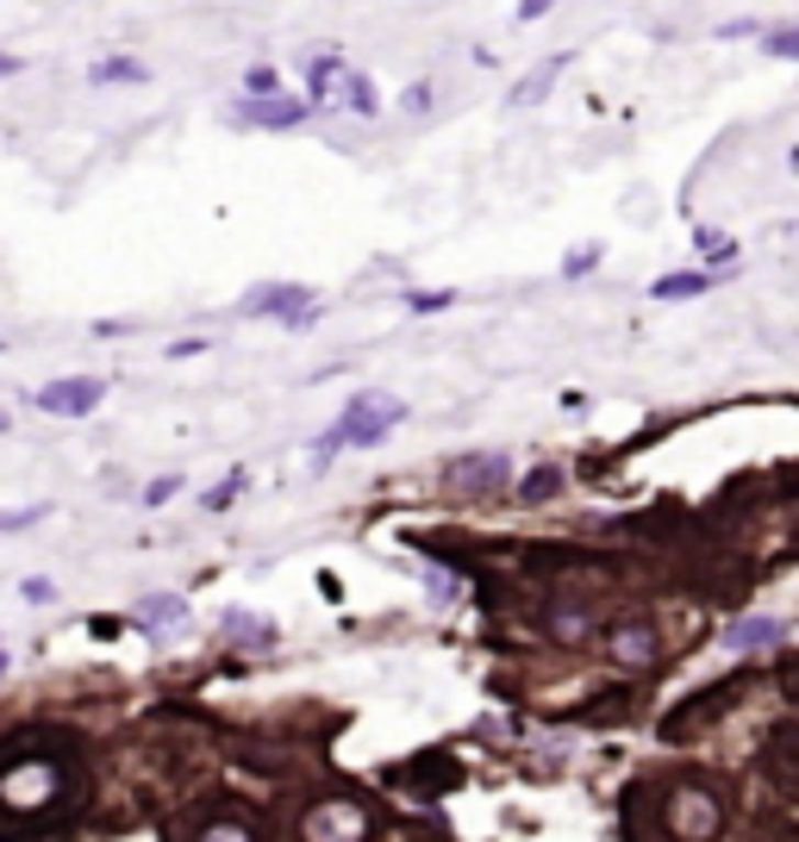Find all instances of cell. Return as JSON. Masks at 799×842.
<instances>
[{"mask_svg": "<svg viewBox=\"0 0 799 842\" xmlns=\"http://www.w3.org/2000/svg\"><path fill=\"white\" fill-rule=\"evenodd\" d=\"M612 650H619V662H637V668H644V662H656V631H650V624H631V631L612 636Z\"/></svg>", "mask_w": 799, "mask_h": 842, "instance_id": "obj_13", "label": "cell"}, {"mask_svg": "<svg viewBox=\"0 0 799 842\" xmlns=\"http://www.w3.org/2000/svg\"><path fill=\"white\" fill-rule=\"evenodd\" d=\"M181 618H188V606H181L176 594H151L132 612V624H144V631H169V624H181Z\"/></svg>", "mask_w": 799, "mask_h": 842, "instance_id": "obj_8", "label": "cell"}, {"mask_svg": "<svg viewBox=\"0 0 799 842\" xmlns=\"http://www.w3.org/2000/svg\"><path fill=\"white\" fill-rule=\"evenodd\" d=\"M100 394H107V381H100V375H63V381L38 387V394H32V406H38V412H51V419H88V412L100 406Z\"/></svg>", "mask_w": 799, "mask_h": 842, "instance_id": "obj_3", "label": "cell"}, {"mask_svg": "<svg viewBox=\"0 0 799 842\" xmlns=\"http://www.w3.org/2000/svg\"><path fill=\"white\" fill-rule=\"evenodd\" d=\"M400 107H407V113H425V107H431V81H412L407 95H400Z\"/></svg>", "mask_w": 799, "mask_h": 842, "instance_id": "obj_24", "label": "cell"}, {"mask_svg": "<svg viewBox=\"0 0 799 842\" xmlns=\"http://www.w3.org/2000/svg\"><path fill=\"white\" fill-rule=\"evenodd\" d=\"M237 494H244V475H225L219 487H207V499H200V506H207V512H225Z\"/></svg>", "mask_w": 799, "mask_h": 842, "instance_id": "obj_19", "label": "cell"}, {"mask_svg": "<svg viewBox=\"0 0 799 842\" xmlns=\"http://www.w3.org/2000/svg\"><path fill=\"white\" fill-rule=\"evenodd\" d=\"M20 69H25L20 57H7V51H0V81H7V76H20Z\"/></svg>", "mask_w": 799, "mask_h": 842, "instance_id": "obj_27", "label": "cell"}, {"mask_svg": "<svg viewBox=\"0 0 799 842\" xmlns=\"http://www.w3.org/2000/svg\"><path fill=\"white\" fill-rule=\"evenodd\" d=\"M450 307H456L450 288H412L407 293V312H450Z\"/></svg>", "mask_w": 799, "mask_h": 842, "instance_id": "obj_17", "label": "cell"}, {"mask_svg": "<svg viewBox=\"0 0 799 842\" xmlns=\"http://www.w3.org/2000/svg\"><path fill=\"white\" fill-rule=\"evenodd\" d=\"M244 95H281V69H275V63H251V76H244Z\"/></svg>", "mask_w": 799, "mask_h": 842, "instance_id": "obj_18", "label": "cell"}, {"mask_svg": "<svg viewBox=\"0 0 799 842\" xmlns=\"http://www.w3.org/2000/svg\"><path fill=\"white\" fill-rule=\"evenodd\" d=\"M762 51H768V57L799 63V25H775V32H762Z\"/></svg>", "mask_w": 799, "mask_h": 842, "instance_id": "obj_16", "label": "cell"}, {"mask_svg": "<svg viewBox=\"0 0 799 842\" xmlns=\"http://www.w3.org/2000/svg\"><path fill=\"white\" fill-rule=\"evenodd\" d=\"M337 100H344V107H351L356 119H375V113H381V95H375V81H369V76H356V69H351V76H344V88H337Z\"/></svg>", "mask_w": 799, "mask_h": 842, "instance_id": "obj_11", "label": "cell"}, {"mask_svg": "<svg viewBox=\"0 0 799 842\" xmlns=\"http://www.w3.org/2000/svg\"><path fill=\"white\" fill-rule=\"evenodd\" d=\"M407 424V400H388V394H363V400L344 406V419L325 431V437L312 443V468H325V462L344 450V443H363V450H375V443L388 437V431H400Z\"/></svg>", "mask_w": 799, "mask_h": 842, "instance_id": "obj_1", "label": "cell"}, {"mask_svg": "<svg viewBox=\"0 0 799 842\" xmlns=\"http://www.w3.org/2000/svg\"><path fill=\"white\" fill-rule=\"evenodd\" d=\"M544 13H556V0H519V25L544 20Z\"/></svg>", "mask_w": 799, "mask_h": 842, "instance_id": "obj_26", "label": "cell"}, {"mask_svg": "<svg viewBox=\"0 0 799 842\" xmlns=\"http://www.w3.org/2000/svg\"><path fill=\"white\" fill-rule=\"evenodd\" d=\"M693 244L712 268H731V256H737V237H724V231H693Z\"/></svg>", "mask_w": 799, "mask_h": 842, "instance_id": "obj_14", "label": "cell"}, {"mask_svg": "<svg viewBox=\"0 0 799 842\" xmlns=\"http://www.w3.org/2000/svg\"><path fill=\"white\" fill-rule=\"evenodd\" d=\"M176 494H181V475H156L151 487H144V506H169Z\"/></svg>", "mask_w": 799, "mask_h": 842, "instance_id": "obj_22", "label": "cell"}, {"mask_svg": "<svg viewBox=\"0 0 799 842\" xmlns=\"http://www.w3.org/2000/svg\"><path fill=\"white\" fill-rule=\"evenodd\" d=\"M319 113L312 100H288V95H244L232 107L237 125H263V132H293V125H307Z\"/></svg>", "mask_w": 799, "mask_h": 842, "instance_id": "obj_4", "label": "cell"}, {"mask_svg": "<svg viewBox=\"0 0 799 842\" xmlns=\"http://www.w3.org/2000/svg\"><path fill=\"white\" fill-rule=\"evenodd\" d=\"M237 312H244V319H281V325H312V319H319V307H312V288H300V281L251 288Z\"/></svg>", "mask_w": 799, "mask_h": 842, "instance_id": "obj_2", "label": "cell"}, {"mask_svg": "<svg viewBox=\"0 0 799 842\" xmlns=\"http://www.w3.org/2000/svg\"><path fill=\"white\" fill-rule=\"evenodd\" d=\"M88 81L95 88H113V81H151V69L137 57H100V63H88Z\"/></svg>", "mask_w": 799, "mask_h": 842, "instance_id": "obj_10", "label": "cell"}, {"mask_svg": "<svg viewBox=\"0 0 799 842\" xmlns=\"http://www.w3.org/2000/svg\"><path fill=\"white\" fill-rule=\"evenodd\" d=\"M20 594L32 599V606H51V599H57V587H51V580H44V575H32V580H25V587H20Z\"/></svg>", "mask_w": 799, "mask_h": 842, "instance_id": "obj_25", "label": "cell"}, {"mask_svg": "<svg viewBox=\"0 0 799 842\" xmlns=\"http://www.w3.org/2000/svg\"><path fill=\"white\" fill-rule=\"evenodd\" d=\"M344 76H351V63L337 57V51H325V57L307 63V100L319 107V113H332V100H337V88H344Z\"/></svg>", "mask_w": 799, "mask_h": 842, "instance_id": "obj_5", "label": "cell"}, {"mask_svg": "<svg viewBox=\"0 0 799 842\" xmlns=\"http://www.w3.org/2000/svg\"><path fill=\"white\" fill-rule=\"evenodd\" d=\"M450 475L468 480V487H500L507 480V456H463V462H450Z\"/></svg>", "mask_w": 799, "mask_h": 842, "instance_id": "obj_9", "label": "cell"}, {"mask_svg": "<svg viewBox=\"0 0 799 842\" xmlns=\"http://www.w3.org/2000/svg\"><path fill=\"white\" fill-rule=\"evenodd\" d=\"M51 506H25V512H0V531H25V524H44Z\"/></svg>", "mask_w": 799, "mask_h": 842, "instance_id": "obj_23", "label": "cell"}, {"mask_svg": "<svg viewBox=\"0 0 799 842\" xmlns=\"http://www.w3.org/2000/svg\"><path fill=\"white\" fill-rule=\"evenodd\" d=\"M563 63H568V57H544L537 69H525V76L512 81V107H537V100H544L550 88H556V76H563Z\"/></svg>", "mask_w": 799, "mask_h": 842, "instance_id": "obj_6", "label": "cell"}, {"mask_svg": "<svg viewBox=\"0 0 799 842\" xmlns=\"http://www.w3.org/2000/svg\"><path fill=\"white\" fill-rule=\"evenodd\" d=\"M600 268V244H587V250H575V256H563V275L568 281H581V275H593Z\"/></svg>", "mask_w": 799, "mask_h": 842, "instance_id": "obj_21", "label": "cell"}, {"mask_svg": "<svg viewBox=\"0 0 799 842\" xmlns=\"http://www.w3.org/2000/svg\"><path fill=\"white\" fill-rule=\"evenodd\" d=\"M0 674H7V655H0Z\"/></svg>", "mask_w": 799, "mask_h": 842, "instance_id": "obj_28", "label": "cell"}, {"mask_svg": "<svg viewBox=\"0 0 799 842\" xmlns=\"http://www.w3.org/2000/svg\"><path fill=\"white\" fill-rule=\"evenodd\" d=\"M556 487H563V475H556V468H531V475L519 480V499H525V506H544Z\"/></svg>", "mask_w": 799, "mask_h": 842, "instance_id": "obj_15", "label": "cell"}, {"mask_svg": "<svg viewBox=\"0 0 799 842\" xmlns=\"http://www.w3.org/2000/svg\"><path fill=\"white\" fill-rule=\"evenodd\" d=\"M225 631L232 636H244V643H269V624H256V618H244V612H225Z\"/></svg>", "mask_w": 799, "mask_h": 842, "instance_id": "obj_20", "label": "cell"}, {"mask_svg": "<svg viewBox=\"0 0 799 842\" xmlns=\"http://www.w3.org/2000/svg\"><path fill=\"white\" fill-rule=\"evenodd\" d=\"M780 636H787L780 618H750V624H737V631L724 636V650H756V643H780Z\"/></svg>", "mask_w": 799, "mask_h": 842, "instance_id": "obj_12", "label": "cell"}, {"mask_svg": "<svg viewBox=\"0 0 799 842\" xmlns=\"http://www.w3.org/2000/svg\"><path fill=\"white\" fill-rule=\"evenodd\" d=\"M719 281L712 268H681V275H663L656 288H650V300H693V293H706Z\"/></svg>", "mask_w": 799, "mask_h": 842, "instance_id": "obj_7", "label": "cell"}]
</instances>
